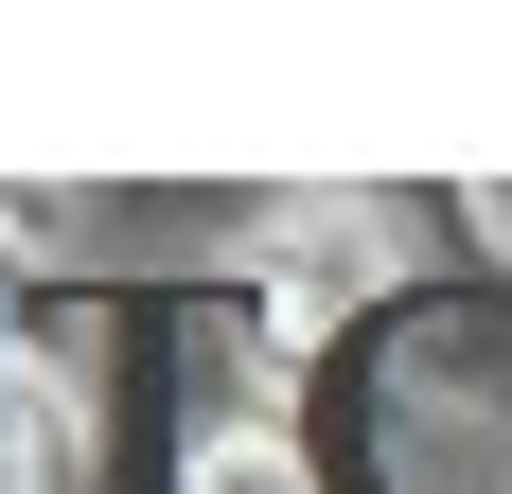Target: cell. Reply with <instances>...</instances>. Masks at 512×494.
<instances>
[{
  "instance_id": "obj_1",
  "label": "cell",
  "mask_w": 512,
  "mask_h": 494,
  "mask_svg": "<svg viewBox=\"0 0 512 494\" xmlns=\"http://www.w3.org/2000/svg\"><path fill=\"white\" fill-rule=\"evenodd\" d=\"M301 477L318 494H512V283H371L301 353Z\"/></svg>"
},
{
  "instance_id": "obj_2",
  "label": "cell",
  "mask_w": 512,
  "mask_h": 494,
  "mask_svg": "<svg viewBox=\"0 0 512 494\" xmlns=\"http://www.w3.org/2000/svg\"><path fill=\"white\" fill-rule=\"evenodd\" d=\"M0 494H71V389L36 353H0Z\"/></svg>"
}]
</instances>
